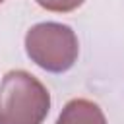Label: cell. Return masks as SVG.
I'll use <instances>...</instances> for the list:
<instances>
[{"instance_id": "7a4b0ae2", "label": "cell", "mask_w": 124, "mask_h": 124, "mask_svg": "<svg viewBox=\"0 0 124 124\" xmlns=\"http://www.w3.org/2000/svg\"><path fill=\"white\" fill-rule=\"evenodd\" d=\"M25 52L39 68L50 74H62L76 64L79 43L70 25L43 21L27 31Z\"/></svg>"}, {"instance_id": "6da1fadb", "label": "cell", "mask_w": 124, "mask_h": 124, "mask_svg": "<svg viewBox=\"0 0 124 124\" xmlns=\"http://www.w3.org/2000/svg\"><path fill=\"white\" fill-rule=\"evenodd\" d=\"M50 110L48 89L29 72L12 70L0 83V124H43Z\"/></svg>"}, {"instance_id": "5b68a950", "label": "cell", "mask_w": 124, "mask_h": 124, "mask_svg": "<svg viewBox=\"0 0 124 124\" xmlns=\"http://www.w3.org/2000/svg\"><path fill=\"white\" fill-rule=\"evenodd\" d=\"M2 2H4V0H0V4H2Z\"/></svg>"}, {"instance_id": "3957f363", "label": "cell", "mask_w": 124, "mask_h": 124, "mask_svg": "<svg viewBox=\"0 0 124 124\" xmlns=\"http://www.w3.org/2000/svg\"><path fill=\"white\" fill-rule=\"evenodd\" d=\"M54 124H107L101 107L89 99H72L64 105Z\"/></svg>"}, {"instance_id": "277c9868", "label": "cell", "mask_w": 124, "mask_h": 124, "mask_svg": "<svg viewBox=\"0 0 124 124\" xmlns=\"http://www.w3.org/2000/svg\"><path fill=\"white\" fill-rule=\"evenodd\" d=\"M41 8L48 10V12H56V14H68L78 10L85 0H35Z\"/></svg>"}]
</instances>
